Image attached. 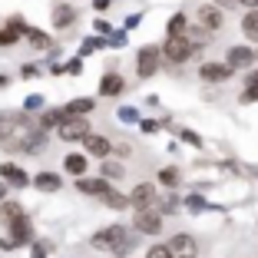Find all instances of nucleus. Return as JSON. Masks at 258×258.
I'll return each mask as SVG.
<instances>
[{"label": "nucleus", "mask_w": 258, "mask_h": 258, "mask_svg": "<svg viewBox=\"0 0 258 258\" xmlns=\"http://www.w3.org/2000/svg\"><path fill=\"white\" fill-rule=\"evenodd\" d=\"M93 245H96V248H113L116 255H126V251L133 248V238L126 235L122 225H109V228H103V232L93 235Z\"/></svg>", "instance_id": "obj_1"}, {"label": "nucleus", "mask_w": 258, "mask_h": 258, "mask_svg": "<svg viewBox=\"0 0 258 258\" xmlns=\"http://www.w3.org/2000/svg\"><path fill=\"white\" fill-rule=\"evenodd\" d=\"M199 46L192 43L189 37H179V33H169V40H166V46H162V53H166V60H172V63H185L192 53H196Z\"/></svg>", "instance_id": "obj_2"}, {"label": "nucleus", "mask_w": 258, "mask_h": 258, "mask_svg": "<svg viewBox=\"0 0 258 258\" xmlns=\"http://www.w3.org/2000/svg\"><path fill=\"white\" fill-rule=\"evenodd\" d=\"M133 225H136L139 232H146V235H159L162 215L156 212V209H136V219H133Z\"/></svg>", "instance_id": "obj_3"}, {"label": "nucleus", "mask_w": 258, "mask_h": 258, "mask_svg": "<svg viewBox=\"0 0 258 258\" xmlns=\"http://www.w3.org/2000/svg\"><path fill=\"white\" fill-rule=\"evenodd\" d=\"M156 67H159V50L156 46H143L136 56V70L143 80H149V76H156Z\"/></svg>", "instance_id": "obj_4"}, {"label": "nucleus", "mask_w": 258, "mask_h": 258, "mask_svg": "<svg viewBox=\"0 0 258 258\" xmlns=\"http://www.w3.org/2000/svg\"><path fill=\"white\" fill-rule=\"evenodd\" d=\"M90 136V122L80 119V116H67V122L60 126V139L73 143V139H86Z\"/></svg>", "instance_id": "obj_5"}, {"label": "nucleus", "mask_w": 258, "mask_h": 258, "mask_svg": "<svg viewBox=\"0 0 258 258\" xmlns=\"http://www.w3.org/2000/svg\"><path fill=\"white\" fill-rule=\"evenodd\" d=\"M169 251H172V258H196L199 255V245H196V238H192V235H182V232H179V235L169 242Z\"/></svg>", "instance_id": "obj_6"}, {"label": "nucleus", "mask_w": 258, "mask_h": 258, "mask_svg": "<svg viewBox=\"0 0 258 258\" xmlns=\"http://www.w3.org/2000/svg\"><path fill=\"white\" fill-rule=\"evenodd\" d=\"M129 205H133V209H152V205H156V189H152L149 182L136 185V189L129 192Z\"/></svg>", "instance_id": "obj_7"}, {"label": "nucleus", "mask_w": 258, "mask_h": 258, "mask_svg": "<svg viewBox=\"0 0 258 258\" xmlns=\"http://www.w3.org/2000/svg\"><path fill=\"white\" fill-rule=\"evenodd\" d=\"M199 76H202L205 83H225L228 76H232V67L228 63H202Z\"/></svg>", "instance_id": "obj_8"}, {"label": "nucleus", "mask_w": 258, "mask_h": 258, "mask_svg": "<svg viewBox=\"0 0 258 258\" xmlns=\"http://www.w3.org/2000/svg\"><path fill=\"white\" fill-rule=\"evenodd\" d=\"M225 63L232 70H245V67H251V63H255V50H248V46H232Z\"/></svg>", "instance_id": "obj_9"}, {"label": "nucleus", "mask_w": 258, "mask_h": 258, "mask_svg": "<svg viewBox=\"0 0 258 258\" xmlns=\"http://www.w3.org/2000/svg\"><path fill=\"white\" fill-rule=\"evenodd\" d=\"M199 23H202L205 33H215L222 27V10L219 7H209V4H205V7H199Z\"/></svg>", "instance_id": "obj_10"}, {"label": "nucleus", "mask_w": 258, "mask_h": 258, "mask_svg": "<svg viewBox=\"0 0 258 258\" xmlns=\"http://www.w3.org/2000/svg\"><path fill=\"white\" fill-rule=\"evenodd\" d=\"M0 179H7V182H10V185H17V189L30 185V175L23 172L20 166H14V162H4V166H0Z\"/></svg>", "instance_id": "obj_11"}, {"label": "nucleus", "mask_w": 258, "mask_h": 258, "mask_svg": "<svg viewBox=\"0 0 258 258\" xmlns=\"http://www.w3.org/2000/svg\"><path fill=\"white\" fill-rule=\"evenodd\" d=\"M10 235H14V238H10L14 245H27V242L33 238V228H30V222L23 219V215H20V219H14V222H10Z\"/></svg>", "instance_id": "obj_12"}, {"label": "nucleus", "mask_w": 258, "mask_h": 258, "mask_svg": "<svg viewBox=\"0 0 258 258\" xmlns=\"http://www.w3.org/2000/svg\"><path fill=\"white\" fill-rule=\"evenodd\" d=\"M83 143H86V152H90V156H99V159H106L109 152H113L109 139H106V136H96V133H90Z\"/></svg>", "instance_id": "obj_13"}, {"label": "nucleus", "mask_w": 258, "mask_h": 258, "mask_svg": "<svg viewBox=\"0 0 258 258\" xmlns=\"http://www.w3.org/2000/svg\"><path fill=\"white\" fill-rule=\"evenodd\" d=\"M53 23L60 27V30L73 27V23H76V7H70V4H60V7L53 10Z\"/></svg>", "instance_id": "obj_14"}, {"label": "nucleus", "mask_w": 258, "mask_h": 258, "mask_svg": "<svg viewBox=\"0 0 258 258\" xmlns=\"http://www.w3.org/2000/svg\"><path fill=\"white\" fill-rule=\"evenodd\" d=\"M122 86L126 83H122V76H116V73H106L99 80V93H103V96H119Z\"/></svg>", "instance_id": "obj_15"}, {"label": "nucleus", "mask_w": 258, "mask_h": 258, "mask_svg": "<svg viewBox=\"0 0 258 258\" xmlns=\"http://www.w3.org/2000/svg\"><path fill=\"white\" fill-rule=\"evenodd\" d=\"M33 185L43 189V192H56V189H60V175H56V172H40L37 179H33Z\"/></svg>", "instance_id": "obj_16"}, {"label": "nucleus", "mask_w": 258, "mask_h": 258, "mask_svg": "<svg viewBox=\"0 0 258 258\" xmlns=\"http://www.w3.org/2000/svg\"><path fill=\"white\" fill-rule=\"evenodd\" d=\"M99 199H103V202H106L109 209H126V205H129V199H126V196H119V192H113L109 185H106L103 192H99Z\"/></svg>", "instance_id": "obj_17"}, {"label": "nucleus", "mask_w": 258, "mask_h": 258, "mask_svg": "<svg viewBox=\"0 0 258 258\" xmlns=\"http://www.w3.org/2000/svg\"><path fill=\"white\" fill-rule=\"evenodd\" d=\"M76 189H80V192H86V196H99V192L106 189V185H103V179H86V175H80Z\"/></svg>", "instance_id": "obj_18"}, {"label": "nucleus", "mask_w": 258, "mask_h": 258, "mask_svg": "<svg viewBox=\"0 0 258 258\" xmlns=\"http://www.w3.org/2000/svg\"><path fill=\"white\" fill-rule=\"evenodd\" d=\"M242 33L248 40H258V10H248L245 14V20H242Z\"/></svg>", "instance_id": "obj_19"}, {"label": "nucleus", "mask_w": 258, "mask_h": 258, "mask_svg": "<svg viewBox=\"0 0 258 258\" xmlns=\"http://www.w3.org/2000/svg\"><path fill=\"white\" fill-rule=\"evenodd\" d=\"M23 37L30 40V43L37 46V50H53V43H50V37H46V33H40V30H33V27H27V33H23Z\"/></svg>", "instance_id": "obj_20"}, {"label": "nucleus", "mask_w": 258, "mask_h": 258, "mask_svg": "<svg viewBox=\"0 0 258 258\" xmlns=\"http://www.w3.org/2000/svg\"><path fill=\"white\" fill-rule=\"evenodd\" d=\"M90 109H93V99L83 96V99H73V103H70L63 113H67V116H83V113H90Z\"/></svg>", "instance_id": "obj_21"}, {"label": "nucleus", "mask_w": 258, "mask_h": 258, "mask_svg": "<svg viewBox=\"0 0 258 258\" xmlns=\"http://www.w3.org/2000/svg\"><path fill=\"white\" fill-rule=\"evenodd\" d=\"M67 169L73 175H83L86 172V156H76V152H73V156H67Z\"/></svg>", "instance_id": "obj_22"}, {"label": "nucleus", "mask_w": 258, "mask_h": 258, "mask_svg": "<svg viewBox=\"0 0 258 258\" xmlns=\"http://www.w3.org/2000/svg\"><path fill=\"white\" fill-rule=\"evenodd\" d=\"M185 30H189V20H185V14H175L172 20H169V33H179V37H185Z\"/></svg>", "instance_id": "obj_23"}, {"label": "nucleus", "mask_w": 258, "mask_h": 258, "mask_svg": "<svg viewBox=\"0 0 258 258\" xmlns=\"http://www.w3.org/2000/svg\"><path fill=\"white\" fill-rule=\"evenodd\" d=\"M159 182L169 185V189H172V185H179V169H172V166L162 169V172H159Z\"/></svg>", "instance_id": "obj_24"}, {"label": "nucleus", "mask_w": 258, "mask_h": 258, "mask_svg": "<svg viewBox=\"0 0 258 258\" xmlns=\"http://www.w3.org/2000/svg\"><path fill=\"white\" fill-rule=\"evenodd\" d=\"M0 215H4L7 222H14V219H20V215H23V209H20L17 202H4V209H0Z\"/></svg>", "instance_id": "obj_25"}, {"label": "nucleus", "mask_w": 258, "mask_h": 258, "mask_svg": "<svg viewBox=\"0 0 258 258\" xmlns=\"http://www.w3.org/2000/svg\"><path fill=\"white\" fill-rule=\"evenodd\" d=\"M103 175H106V179H122V166H119V162L103 159Z\"/></svg>", "instance_id": "obj_26"}, {"label": "nucleus", "mask_w": 258, "mask_h": 258, "mask_svg": "<svg viewBox=\"0 0 258 258\" xmlns=\"http://www.w3.org/2000/svg\"><path fill=\"white\" fill-rule=\"evenodd\" d=\"M63 122H67V113H53V109L43 113V126L46 129H50V126H63Z\"/></svg>", "instance_id": "obj_27"}, {"label": "nucleus", "mask_w": 258, "mask_h": 258, "mask_svg": "<svg viewBox=\"0 0 258 258\" xmlns=\"http://www.w3.org/2000/svg\"><path fill=\"white\" fill-rule=\"evenodd\" d=\"M17 37H20V33H17L14 27L7 23V30H0V46H10V43H17Z\"/></svg>", "instance_id": "obj_28"}, {"label": "nucleus", "mask_w": 258, "mask_h": 258, "mask_svg": "<svg viewBox=\"0 0 258 258\" xmlns=\"http://www.w3.org/2000/svg\"><path fill=\"white\" fill-rule=\"evenodd\" d=\"M146 258H172V251H169V245H152Z\"/></svg>", "instance_id": "obj_29"}, {"label": "nucleus", "mask_w": 258, "mask_h": 258, "mask_svg": "<svg viewBox=\"0 0 258 258\" xmlns=\"http://www.w3.org/2000/svg\"><path fill=\"white\" fill-rule=\"evenodd\" d=\"M185 205H189L192 212H202V209H209V205H205V199H202V196H189V199H185Z\"/></svg>", "instance_id": "obj_30"}, {"label": "nucleus", "mask_w": 258, "mask_h": 258, "mask_svg": "<svg viewBox=\"0 0 258 258\" xmlns=\"http://www.w3.org/2000/svg\"><path fill=\"white\" fill-rule=\"evenodd\" d=\"M242 103H258V86H248V90L242 93Z\"/></svg>", "instance_id": "obj_31"}, {"label": "nucleus", "mask_w": 258, "mask_h": 258, "mask_svg": "<svg viewBox=\"0 0 258 258\" xmlns=\"http://www.w3.org/2000/svg\"><path fill=\"white\" fill-rule=\"evenodd\" d=\"M179 136H182L185 143H192V146H202V139H199L196 133H189V129H179Z\"/></svg>", "instance_id": "obj_32"}, {"label": "nucleus", "mask_w": 258, "mask_h": 258, "mask_svg": "<svg viewBox=\"0 0 258 258\" xmlns=\"http://www.w3.org/2000/svg\"><path fill=\"white\" fill-rule=\"evenodd\" d=\"M119 119H126V122H136V119H139V113H136V109H129V106H126V109H119Z\"/></svg>", "instance_id": "obj_33"}, {"label": "nucleus", "mask_w": 258, "mask_h": 258, "mask_svg": "<svg viewBox=\"0 0 258 258\" xmlns=\"http://www.w3.org/2000/svg\"><path fill=\"white\" fill-rule=\"evenodd\" d=\"M99 46H103V40L93 37V40H86V43H83V53H93V50H99Z\"/></svg>", "instance_id": "obj_34"}, {"label": "nucleus", "mask_w": 258, "mask_h": 258, "mask_svg": "<svg viewBox=\"0 0 258 258\" xmlns=\"http://www.w3.org/2000/svg\"><path fill=\"white\" fill-rule=\"evenodd\" d=\"M23 106H27V109H40V106H43V99H40V96H27Z\"/></svg>", "instance_id": "obj_35"}, {"label": "nucleus", "mask_w": 258, "mask_h": 258, "mask_svg": "<svg viewBox=\"0 0 258 258\" xmlns=\"http://www.w3.org/2000/svg\"><path fill=\"white\" fill-rule=\"evenodd\" d=\"M80 70H83V63H80V60H70V63H67V73L80 76Z\"/></svg>", "instance_id": "obj_36"}, {"label": "nucleus", "mask_w": 258, "mask_h": 258, "mask_svg": "<svg viewBox=\"0 0 258 258\" xmlns=\"http://www.w3.org/2000/svg\"><path fill=\"white\" fill-rule=\"evenodd\" d=\"M109 4H113V0H93V7H96V10H106Z\"/></svg>", "instance_id": "obj_37"}, {"label": "nucleus", "mask_w": 258, "mask_h": 258, "mask_svg": "<svg viewBox=\"0 0 258 258\" xmlns=\"http://www.w3.org/2000/svg\"><path fill=\"white\" fill-rule=\"evenodd\" d=\"M215 7H235V0H215Z\"/></svg>", "instance_id": "obj_38"}, {"label": "nucleus", "mask_w": 258, "mask_h": 258, "mask_svg": "<svg viewBox=\"0 0 258 258\" xmlns=\"http://www.w3.org/2000/svg\"><path fill=\"white\" fill-rule=\"evenodd\" d=\"M242 4H245L248 10H258V0H242Z\"/></svg>", "instance_id": "obj_39"}, {"label": "nucleus", "mask_w": 258, "mask_h": 258, "mask_svg": "<svg viewBox=\"0 0 258 258\" xmlns=\"http://www.w3.org/2000/svg\"><path fill=\"white\" fill-rule=\"evenodd\" d=\"M46 251H43V245H37V248H33V258H43Z\"/></svg>", "instance_id": "obj_40"}, {"label": "nucleus", "mask_w": 258, "mask_h": 258, "mask_svg": "<svg viewBox=\"0 0 258 258\" xmlns=\"http://www.w3.org/2000/svg\"><path fill=\"white\" fill-rule=\"evenodd\" d=\"M4 192H7V185H4V182H0V202H4Z\"/></svg>", "instance_id": "obj_41"}]
</instances>
